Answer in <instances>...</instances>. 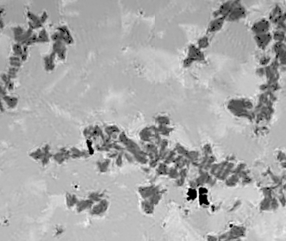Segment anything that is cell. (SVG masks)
<instances>
[{
    "label": "cell",
    "mask_w": 286,
    "mask_h": 241,
    "mask_svg": "<svg viewBox=\"0 0 286 241\" xmlns=\"http://www.w3.org/2000/svg\"><path fill=\"white\" fill-rule=\"evenodd\" d=\"M5 87L0 85V96H5Z\"/></svg>",
    "instance_id": "obj_5"
},
{
    "label": "cell",
    "mask_w": 286,
    "mask_h": 241,
    "mask_svg": "<svg viewBox=\"0 0 286 241\" xmlns=\"http://www.w3.org/2000/svg\"><path fill=\"white\" fill-rule=\"evenodd\" d=\"M17 72H18V69H17V68H16V67H10V70H9L8 76L10 77V78H12V76H13V77H16V75H17Z\"/></svg>",
    "instance_id": "obj_4"
},
{
    "label": "cell",
    "mask_w": 286,
    "mask_h": 241,
    "mask_svg": "<svg viewBox=\"0 0 286 241\" xmlns=\"http://www.w3.org/2000/svg\"><path fill=\"white\" fill-rule=\"evenodd\" d=\"M10 65L12 66V67H16V68H18L20 66H21V60H20L19 57H17V56H13L10 58Z\"/></svg>",
    "instance_id": "obj_3"
},
{
    "label": "cell",
    "mask_w": 286,
    "mask_h": 241,
    "mask_svg": "<svg viewBox=\"0 0 286 241\" xmlns=\"http://www.w3.org/2000/svg\"><path fill=\"white\" fill-rule=\"evenodd\" d=\"M13 52H14V56H17V57H21L22 54V52H23V49L22 48L21 45L17 43L13 46Z\"/></svg>",
    "instance_id": "obj_2"
},
{
    "label": "cell",
    "mask_w": 286,
    "mask_h": 241,
    "mask_svg": "<svg viewBox=\"0 0 286 241\" xmlns=\"http://www.w3.org/2000/svg\"><path fill=\"white\" fill-rule=\"evenodd\" d=\"M3 100H4L5 103L8 105L9 108H14L17 103V99L16 97H13V96H3Z\"/></svg>",
    "instance_id": "obj_1"
}]
</instances>
